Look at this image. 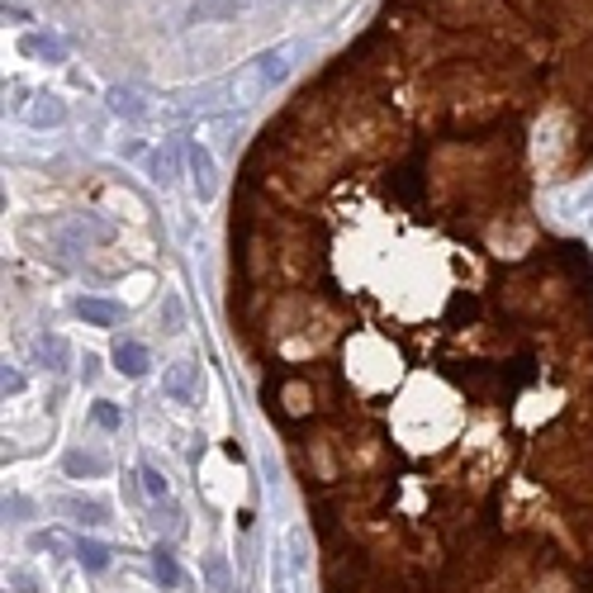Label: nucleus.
Segmentation results:
<instances>
[{
  "label": "nucleus",
  "instance_id": "nucleus-15",
  "mask_svg": "<svg viewBox=\"0 0 593 593\" xmlns=\"http://www.w3.org/2000/svg\"><path fill=\"white\" fill-rule=\"evenodd\" d=\"M143 489L153 494V499H166V479L153 470V465H143Z\"/></svg>",
  "mask_w": 593,
  "mask_h": 593
},
{
  "label": "nucleus",
  "instance_id": "nucleus-11",
  "mask_svg": "<svg viewBox=\"0 0 593 593\" xmlns=\"http://www.w3.org/2000/svg\"><path fill=\"white\" fill-rule=\"evenodd\" d=\"M57 508H62V513H76V522H91V527L104 522V508H100V503H86V499H62Z\"/></svg>",
  "mask_w": 593,
  "mask_h": 593
},
{
  "label": "nucleus",
  "instance_id": "nucleus-7",
  "mask_svg": "<svg viewBox=\"0 0 593 593\" xmlns=\"http://www.w3.org/2000/svg\"><path fill=\"white\" fill-rule=\"evenodd\" d=\"M114 371H124V375H147V347H143V342H119V347H114Z\"/></svg>",
  "mask_w": 593,
  "mask_h": 593
},
{
  "label": "nucleus",
  "instance_id": "nucleus-3",
  "mask_svg": "<svg viewBox=\"0 0 593 593\" xmlns=\"http://www.w3.org/2000/svg\"><path fill=\"white\" fill-rule=\"evenodd\" d=\"M185 172H190V185H195L200 200H214L219 166H214V153H209L204 143H185Z\"/></svg>",
  "mask_w": 593,
  "mask_h": 593
},
{
  "label": "nucleus",
  "instance_id": "nucleus-1",
  "mask_svg": "<svg viewBox=\"0 0 593 593\" xmlns=\"http://www.w3.org/2000/svg\"><path fill=\"white\" fill-rule=\"evenodd\" d=\"M290 57H294V48H266V53H257L252 62H242V72L232 76V100H238V104H262V100H271L275 86L290 76Z\"/></svg>",
  "mask_w": 593,
  "mask_h": 593
},
{
  "label": "nucleus",
  "instance_id": "nucleus-17",
  "mask_svg": "<svg viewBox=\"0 0 593 593\" xmlns=\"http://www.w3.org/2000/svg\"><path fill=\"white\" fill-rule=\"evenodd\" d=\"M19 390H25V375H19V371H5V394H19Z\"/></svg>",
  "mask_w": 593,
  "mask_h": 593
},
{
  "label": "nucleus",
  "instance_id": "nucleus-12",
  "mask_svg": "<svg viewBox=\"0 0 593 593\" xmlns=\"http://www.w3.org/2000/svg\"><path fill=\"white\" fill-rule=\"evenodd\" d=\"M176 176H181V166H176V143H172V147H166V157L162 153L153 157V181L157 185H172Z\"/></svg>",
  "mask_w": 593,
  "mask_h": 593
},
{
  "label": "nucleus",
  "instance_id": "nucleus-10",
  "mask_svg": "<svg viewBox=\"0 0 593 593\" xmlns=\"http://www.w3.org/2000/svg\"><path fill=\"white\" fill-rule=\"evenodd\" d=\"M76 556H81V565H86L91 575H100V569H110V550H104L100 541H76Z\"/></svg>",
  "mask_w": 593,
  "mask_h": 593
},
{
  "label": "nucleus",
  "instance_id": "nucleus-8",
  "mask_svg": "<svg viewBox=\"0 0 593 593\" xmlns=\"http://www.w3.org/2000/svg\"><path fill=\"white\" fill-rule=\"evenodd\" d=\"M247 5V0H195L190 5V19H200V25H209V19H232Z\"/></svg>",
  "mask_w": 593,
  "mask_h": 593
},
{
  "label": "nucleus",
  "instance_id": "nucleus-5",
  "mask_svg": "<svg viewBox=\"0 0 593 593\" xmlns=\"http://www.w3.org/2000/svg\"><path fill=\"white\" fill-rule=\"evenodd\" d=\"M19 114H25V124H34V129H57V124H67V104H62V95H38Z\"/></svg>",
  "mask_w": 593,
  "mask_h": 593
},
{
  "label": "nucleus",
  "instance_id": "nucleus-2",
  "mask_svg": "<svg viewBox=\"0 0 593 593\" xmlns=\"http://www.w3.org/2000/svg\"><path fill=\"white\" fill-rule=\"evenodd\" d=\"M275 579L281 593H309L313 584V541L304 522H290L281 537V560H275Z\"/></svg>",
  "mask_w": 593,
  "mask_h": 593
},
{
  "label": "nucleus",
  "instance_id": "nucleus-16",
  "mask_svg": "<svg viewBox=\"0 0 593 593\" xmlns=\"http://www.w3.org/2000/svg\"><path fill=\"white\" fill-rule=\"evenodd\" d=\"M95 422H100V428H119V413L100 399V404H95Z\"/></svg>",
  "mask_w": 593,
  "mask_h": 593
},
{
  "label": "nucleus",
  "instance_id": "nucleus-6",
  "mask_svg": "<svg viewBox=\"0 0 593 593\" xmlns=\"http://www.w3.org/2000/svg\"><path fill=\"white\" fill-rule=\"evenodd\" d=\"M76 319H86V323H95V328H114L119 323V304H110V300H76Z\"/></svg>",
  "mask_w": 593,
  "mask_h": 593
},
{
  "label": "nucleus",
  "instance_id": "nucleus-14",
  "mask_svg": "<svg viewBox=\"0 0 593 593\" xmlns=\"http://www.w3.org/2000/svg\"><path fill=\"white\" fill-rule=\"evenodd\" d=\"M67 475H104V460H95V456H81V451H72V456H67Z\"/></svg>",
  "mask_w": 593,
  "mask_h": 593
},
{
  "label": "nucleus",
  "instance_id": "nucleus-9",
  "mask_svg": "<svg viewBox=\"0 0 593 593\" xmlns=\"http://www.w3.org/2000/svg\"><path fill=\"white\" fill-rule=\"evenodd\" d=\"M19 48L38 53V57H53V62H67V48H62L53 34H25V44H19Z\"/></svg>",
  "mask_w": 593,
  "mask_h": 593
},
{
  "label": "nucleus",
  "instance_id": "nucleus-4",
  "mask_svg": "<svg viewBox=\"0 0 593 593\" xmlns=\"http://www.w3.org/2000/svg\"><path fill=\"white\" fill-rule=\"evenodd\" d=\"M162 394L172 399V404H195L200 394V366L195 361H176L162 371Z\"/></svg>",
  "mask_w": 593,
  "mask_h": 593
},
{
  "label": "nucleus",
  "instance_id": "nucleus-13",
  "mask_svg": "<svg viewBox=\"0 0 593 593\" xmlns=\"http://www.w3.org/2000/svg\"><path fill=\"white\" fill-rule=\"evenodd\" d=\"M153 569H157V579H162V584H172V588L181 584V569H176V556H172V550H166V546H157V550H153Z\"/></svg>",
  "mask_w": 593,
  "mask_h": 593
}]
</instances>
